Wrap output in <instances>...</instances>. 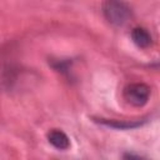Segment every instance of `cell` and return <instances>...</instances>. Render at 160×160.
Masks as SVG:
<instances>
[{
  "label": "cell",
  "mask_w": 160,
  "mask_h": 160,
  "mask_svg": "<svg viewBox=\"0 0 160 160\" xmlns=\"http://www.w3.org/2000/svg\"><path fill=\"white\" fill-rule=\"evenodd\" d=\"M102 11L106 20L115 26H122L131 16L130 8L121 1H105L102 4Z\"/></svg>",
  "instance_id": "cell-1"
},
{
  "label": "cell",
  "mask_w": 160,
  "mask_h": 160,
  "mask_svg": "<svg viewBox=\"0 0 160 160\" xmlns=\"http://www.w3.org/2000/svg\"><path fill=\"white\" fill-rule=\"evenodd\" d=\"M124 96L129 104L132 106H144L150 96V88L145 84H131L125 88L124 90Z\"/></svg>",
  "instance_id": "cell-2"
},
{
  "label": "cell",
  "mask_w": 160,
  "mask_h": 160,
  "mask_svg": "<svg viewBox=\"0 0 160 160\" xmlns=\"http://www.w3.org/2000/svg\"><path fill=\"white\" fill-rule=\"evenodd\" d=\"M48 140L52 146H55L59 150H66L70 146V140L66 136V134L62 132L61 130H58V129H54V130L49 131Z\"/></svg>",
  "instance_id": "cell-3"
},
{
  "label": "cell",
  "mask_w": 160,
  "mask_h": 160,
  "mask_svg": "<svg viewBox=\"0 0 160 160\" xmlns=\"http://www.w3.org/2000/svg\"><path fill=\"white\" fill-rule=\"evenodd\" d=\"M131 39L136 46L145 49L151 44V35L142 28H135L131 31Z\"/></svg>",
  "instance_id": "cell-4"
},
{
  "label": "cell",
  "mask_w": 160,
  "mask_h": 160,
  "mask_svg": "<svg viewBox=\"0 0 160 160\" xmlns=\"http://www.w3.org/2000/svg\"><path fill=\"white\" fill-rule=\"evenodd\" d=\"M99 122L110 128H115V129H120V130H125V129H132V128H138L140 126L144 121H136V120H131V121H125V120H105V119H99Z\"/></svg>",
  "instance_id": "cell-5"
},
{
  "label": "cell",
  "mask_w": 160,
  "mask_h": 160,
  "mask_svg": "<svg viewBox=\"0 0 160 160\" xmlns=\"http://www.w3.org/2000/svg\"><path fill=\"white\" fill-rule=\"evenodd\" d=\"M124 160H146V159H144L139 155H134V154H125Z\"/></svg>",
  "instance_id": "cell-6"
}]
</instances>
